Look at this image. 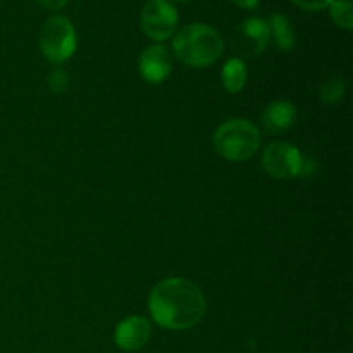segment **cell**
I'll return each mask as SVG.
<instances>
[{"mask_svg": "<svg viewBox=\"0 0 353 353\" xmlns=\"http://www.w3.org/2000/svg\"><path fill=\"white\" fill-rule=\"evenodd\" d=\"M331 17L334 23L343 30H352L353 28V9L350 0H333L330 3Z\"/></svg>", "mask_w": 353, "mask_h": 353, "instance_id": "13", "label": "cell"}, {"mask_svg": "<svg viewBox=\"0 0 353 353\" xmlns=\"http://www.w3.org/2000/svg\"><path fill=\"white\" fill-rule=\"evenodd\" d=\"M223 85L230 93H238L247 83V68L241 59L234 57L224 64L223 68Z\"/></svg>", "mask_w": 353, "mask_h": 353, "instance_id": "12", "label": "cell"}, {"mask_svg": "<svg viewBox=\"0 0 353 353\" xmlns=\"http://www.w3.org/2000/svg\"><path fill=\"white\" fill-rule=\"evenodd\" d=\"M271 40L268 21L261 17H248L236 26L233 33V45L240 54L259 55L265 50Z\"/></svg>", "mask_w": 353, "mask_h": 353, "instance_id": "7", "label": "cell"}, {"mask_svg": "<svg viewBox=\"0 0 353 353\" xmlns=\"http://www.w3.org/2000/svg\"><path fill=\"white\" fill-rule=\"evenodd\" d=\"M152 334L150 323L145 317L131 316L121 321L114 333V340L119 348L126 352H137L148 343Z\"/></svg>", "mask_w": 353, "mask_h": 353, "instance_id": "9", "label": "cell"}, {"mask_svg": "<svg viewBox=\"0 0 353 353\" xmlns=\"http://www.w3.org/2000/svg\"><path fill=\"white\" fill-rule=\"evenodd\" d=\"M41 52L50 62L69 61L76 50V31L65 16H52L45 21L40 33Z\"/></svg>", "mask_w": 353, "mask_h": 353, "instance_id": "4", "label": "cell"}, {"mask_svg": "<svg viewBox=\"0 0 353 353\" xmlns=\"http://www.w3.org/2000/svg\"><path fill=\"white\" fill-rule=\"evenodd\" d=\"M296 121V109L292 102L286 100H276L268 109L264 110L262 123L265 130L271 133H281V131L290 130Z\"/></svg>", "mask_w": 353, "mask_h": 353, "instance_id": "10", "label": "cell"}, {"mask_svg": "<svg viewBox=\"0 0 353 353\" xmlns=\"http://www.w3.org/2000/svg\"><path fill=\"white\" fill-rule=\"evenodd\" d=\"M269 31L274 37L276 45H278L279 50L290 52L296 45L295 31H293L292 23H290L288 17L285 14L274 12L269 17Z\"/></svg>", "mask_w": 353, "mask_h": 353, "instance_id": "11", "label": "cell"}, {"mask_svg": "<svg viewBox=\"0 0 353 353\" xmlns=\"http://www.w3.org/2000/svg\"><path fill=\"white\" fill-rule=\"evenodd\" d=\"M293 2L305 10H321L326 9L333 0H293Z\"/></svg>", "mask_w": 353, "mask_h": 353, "instance_id": "16", "label": "cell"}, {"mask_svg": "<svg viewBox=\"0 0 353 353\" xmlns=\"http://www.w3.org/2000/svg\"><path fill=\"white\" fill-rule=\"evenodd\" d=\"M48 88L54 93L61 95V93H65L69 90V76L68 72L62 71L61 68L54 69L48 76Z\"/></svg>", "mask_w": 353, "mask_h": 353, "instance_id": "15", "label": "cell"}, {"mask_svg": "<svg viewBox=\"0 0 353 353\" xmlns=\"http://www.w3.org/2000/svg\"><path fill=\"white\" fill-rule=\"evenodd\" d=\"M138 68H140V74L145 81L159 85V83L165 81L172 71L171 52L164 45H152V47L145 48L143 54L140 55Z\"/></svg>", "mask_w": 353, "mask_h": 353, "instance_id": "8", "label": "cell"}, {"mask_svg": "<svg viewBox=\"0 0 353 353\" xmlns=\"http://www.w3.org/2000/svg\"><path fill=\"white\" fill-rule=\"evenodd\" d=\"M150 314L159 326L183 331L196 326L205 316V296L193 281L169 278L154 286L148 299Z\"/></svg>", "mask_w": 353, "mask_h": 353, "instance_id": "1", "label": "cell"}, {"mask_svg": "<svg viewBox=\"0 0 353 353\" xmlns=\"http://www.w3.org/2000/svg\"><path fill=\"white\" fill-rule=\"evenodd\" d=\"M261 147L257 126L247 119H230L214 133V148L221 157L240 162L254 157Z\"/></svg>", "mask_w": 353, "mask_h": 353, "instance_id": "3", "label": "cell"}, {"mask_svg": "<svg viewBox=\"0 0 353 353\" xmlns=\"http://www.w3.org/2000/svg\"><path fill=\"white\" fill-rule=\"evenodd\" d=\"M223 38L209 24L193 23L174 34L172 50L188 68H207L223 55Z\"/></svg>", "mask_w": 353, "mask_h": 353, "instance_id": "2", "label": "cell"}, {"mask_svg": "<svg viewBox=\"0 0 353 353\" xmlns=\"http://www.w3.org/2000/svg\"><path fill=\"white\" fill-rule=\"evenodd\" d=\"M45 9H50V10H59L68 3V0H38Z\"/></svg>", "mask_w": 353, "mask_h": 353, "instance_id": "17", "label": "cell"}, {"mask_svg": "<svg viewBox=\"0 0 353 353\" xmlns=\"http://www.w3.org/2000/svg\"><path fill=\"white\" fill-rule=\"evenodd\" d=\"M345 93H347V83H345L341 76H334V78H331L330 81H326L321 86V100L324 103L340 102L345 97Z\"/></svg>", "mask_w": 353, "mask_h": 353, "instance_id": "14", "label": "cell"}, {"mask_svg": "<svg viewBox=\"0 0 353 353\" xmlns=\"http://www.w3.org/2000/svg\"><path fill=\"white\" fill-rule=\"evenodd\" d=\"M241 9H255L259 6V0H233Z\"/></svg>", "mask_w": 353, "mask_h": 353, "instance_id": "18", "label": "cell"}, {"mask_svg": "<svg viewBox=\"0 0 353 353\" xmlns=\"http://www.w3.org/2000/svg\"><path fill=\"white\" fill-rule=\"evenodd\" d=\"M141 30L152 40H168L178 28V10L169 0H148L141 9Z\"/></svg>", "mask_w": 353, "mask_h": 353, "instance_id": "5", "label": "cell"}, {"mask_svg": "<svg viewBox=\"0 0 353 353\" xmlns=\"http://www.w3.org/2000/svg\"><path fill=\"white\" fill-rule=\"evenodd\" d=\"M303 155L299 148L286 141H276L264 150L262 168L276 179H292L302 172Z\"/></svg>", "mask_w": 353, "mask_h": 353, "instance_id": "6", "label": "cell"}, {"mask_svg": "<svg viewBox=\"0 0 353 353\" xmlns=\"http://www.w3.org/2000/svg\"><path fill=\"white\" fill-rule=\"evenodd\" d=\"M174 2H190V0H174Z\"/></svg>", "mask_w": 353, "mask_h": 353, "instance_id": "19", "label": "cell"}]
</instances>
